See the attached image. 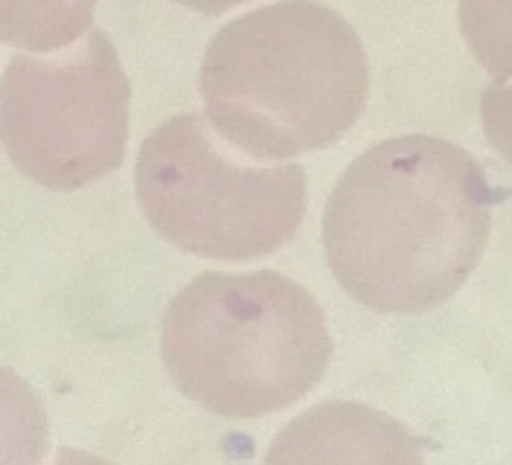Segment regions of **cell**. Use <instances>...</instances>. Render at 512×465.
I'll return each mask as SVG.
<instances>
[{
  "instance_id": "cell-1",
  "label": "cell",
  "mask_w": 512,
  "mask_h": 465,
  "mask_svg": "<svg viewBox=\"0 0 512 465\" xmlns=\"http://www.w3.org/2000/svg\"><path fill=\"white\" fill-rule=\"evenodd\" d=\"M495 192L478 157L431 134L361 152L323 210L332 277L384 314L437 309L472 277L492 230Z\"/></svg>"
},
{
  "instance_id": "cell-2",
  "label": "cell",
  "mask_w": 512,
  "mask_h": 465,
  "mask_svg": "<svg viewBox=\"0 0 512 465\" xmlns=\"http://www.w3.org/2000/svg\"><path fill=\"white\" fill-rule=\"evenodd\" d=\"M198 91L210 125L262 160L335 146L370 96V62L350 21L315 0H280L224 24Z\"/></svg>"
},
{
  "instance_id": "cell-3",
  "label": "cell",
  "mask_w": 512,
  "mask_h": 465,
  "mask_svg": "<svg viewBox=\"0 0 512 465\" xmlns=\"http://www.w3.org/2000/svg\"><path fill=\"white\" fill-rule=\"evenodd\" d=\"M175 387L224 419L300 402L332 361L320 303L280 271H207L181 288L160 323Z\"/></svg>"
},
{
  "instance_id": "cell-4",
  "label": "cell",
  "mask_w": 512,
  "mask_h": 465,
  "mask_svg": "<svg viewBox=\"0 0 512 465\" xmlns=\"http://www.w3.org/2000/svg\"><path fill=\"white\" fill-rule=\"evenodd\" d=\"M134 192L160 239L216 262L280 250L309 207V178L297 163H245L201 114H178L146 137Z\"/></svg>"
},
{
  "instance_id": "cell-5",
  "label": "cell",
  "mask_w": 512,
  "mask_h": 465,
  "mask_svg": "<svg viewBox=\"0 0 512 465\" xmlns=\"http://www.w3.org/2000/svg\"><path fill=\"white\" fill-rule=\"evenodd\" d=\"M131 85L102 30L21 53L0 76V146L35 184L70 192L123 166Z\"/></svg>"
},
{
  "instance_id": "cell-6",
  "label": "cell",
  "mask_w": 512,
  "mask_h": 465,
  "mask_svg": "<svg viewBox=\"0 0 512 465\" xmlns=\"http://www.w3.org/2000/svg\"><path fill=\"white\" fill-rule=\"evenodd\" d=\"M425 451L396 419L367 404L312 407L277 434L268 463H419Z\"/></svg>"
},
{
  "instance_id": "cell-7",
  "label": "cell",
  "mask_w": 512,
  "mask_h": 465,
  "mask_svg": "<svg viewBox=\"0 0 512 465\" xmlns=\"http://www.w3.org/2000/svg\"><path fill=\"white\" fill-rule=\"evenodd\" d=\"M99 0H0V44L27 53L62 50L91 30Z\"/></svg>"
},
{
  "instance_id": "cell-8",
  "label": "cell",
  "mask_w": 512,
  "mask_h": 465,
  "mask_svg": "<svg viewBox=\"0 0 512 465\" xmlns=\"http://www.w3.org/2000/svg\"><path fill=\"white\" fill-rule=\"evenodd\" d=\"M50 422L38 393L0 367V463H38L47 454Z\"/></svg>"
},
{
  "instance_id": "cell-9",
  "label": "cell",
  "mask_w": 512,
  "mask_h": 465,
  "mask_svg": "<svg viewBox=\"0 0 512 465\" xmlns=\"http://www.w3.org/2000/svg\"><path fill=\"white\" fill-rule=\"evenodd\" d=\"M457 24L475 62L495 79H512V0H460Z\"/></svg>"
},
{
  "instance_id": "cell-10",
  "label": "cell",
  "mask_w": 512,
  "mask_h": 465,
  "mask_svg": "<svg viewBox=\"0 0 512 465\" xmlns=\"http://www.w3.org/2000/svg\"><path fill=\"white\" fill-rule=\"evenodd\" d=\"M480 125L486 143L512 166V79H495L480 96Z\"/></svg>"
},
{
  "instance_id": "cell-11",
  "label": "cell",
  "mask_w": 512,
  "mask_h": 465,
  "mask_svg": "<svg viewBox=\"0 0 512 465\" xmlns=\"http://www.w3.org/2000/svg\"><path fill=\"white\" fill-rule=\"evenodd\" d=\"M178 6H187L192 12H201V15H224L242 3H251V0H172Z\"/></svg>"
}]
</instances>
